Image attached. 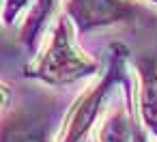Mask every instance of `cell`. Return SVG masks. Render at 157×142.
Here are the masks:
<instances>
[{
  "instance_id": "7",
  "label": "cell",
  "mask_w": 157,
  "mask_h": 142,
  "mask_svg": "<svg viewBox=\"0 0 157 142\" xmlns=\"http://www.w3.org/2000/svg\"><path fill=\"white\" fill-rule=\"evenodd\" d=\"M54 7H56V0H35V5H33L26 22H24V30H22V41L28 48H33L37 43V39L43 33Z\"/></svg>"
},
{
  "instance_id": "8",
  "label": "cell",
  "mask_w": 157,
  "mask_h": 142,
  "mask_svg": "<svg viewBox=\"0 0 157 142\" xmlns=\"http://www.w3.org/2000/svg\"><path fill=\"white\" fill-rule=\"evenodd\" d=\"M35 2V0H5V7H2V22L7 26H13L20 15L28 9V5Z\"/></svg>"
},
{
  "instance_id": "10",
  "label": "cell",
  "mask_w": 157,
  "mask_h": 142,
  "mask_svg": "<svg viewBox=\"0 0 157 142\" xmlns=\"http://www.w3.org/2000/svg\"><path fill=\"white\" fill-rule=\"evenodd\" d=\"M133 142H146V140H144V136H142L140 131H136V136H133Z\"/></svg>"
},
{
  "instance_id": "3",
  "label": "cell",
  "mask_w": 157,
  "mask_h": 142,
  "mask_svg": "<svg viewBox=\"0 0 157 142\" xmlns=\"http://www.w3.org/2000/svg\"><path fill=\"white\" fill-rule=\"evenodd\" d=\"M67 13L80 30H93L133 17L136 7L131 0H67Z\"/></svg>"
},
{
  "instance_id": "9",
  "label": "cell",
  "mask_w": 157,
  "mask_h": 142,
  "mask_svg": "<svg viewBox=\"0 0 157 142\" xmlns=\"http://www.w3.org/2000/svg\"><path fill=\"white\" fill-rule=\"evenodd\" d=\"M9 101H11V90L5 82H0V112L9 106Z\"/></svg>"
},
{
  "instance_id": "1",
  "label": "cell",
  "mask_w": 157,
  "mask_h": 142,
  "mask_svg": "<svg viewBox=\"0 0 157 142\" xmlns=\"http://www.w3.org/2000/svg\"><path fill=\"white\" fill-rule=\"evenodd\" d=\"M97 71V63L86 56L73 41V28L69 17H60L52 30L48 48L35 58L26 75L37 78L52 86L71 84Z\"/></svg>"
},
{
  "instance_id": "5",
  "label": "cell",
  "mask_w": 157,
  "mask_h": 142,
  "mask_svg": "<svg viewBox=\"0 0 157 142\" xmlns=\"http://www.w3.org/2000/svg\"><path fill=\"white\" fill-rule=\"evenodd\" d=\"M138 69V110L142 125L157 138V56H142Z\"/></svg>"
},
{
  "instance_id": "2",
  "label": "cell",
  "mask_w": 157,
  "mask_h": 142,
  "mask_svg": "<svg viewBox=\"0 0 157 142\" xmlns=\"http://www.w3.org/2000/svg\"><path fill=\"white\" fill-rule=\"evenodd\" d=\"M121 71H123V58L114 56L108 71L103 73V78H99L88 93H84L75 106L69 110L67 118H65V129L60 136V142H84L88 131L93 129L95 121L101 114V108L105 103V97L110 95L112 86L121 80Z\"/></svg>"
},
{
  "instance_id": "11",
  "label": "cell",
  "mask_w": 157,
  "mask_h": 142,
  "mask_svg": "<svg viewBox=\"0 0 157 142\" xmlns=\"http://www.w3.org/2000/svg\"><path fill=\"white\" fill-rule=\"evenodd\" d=\"M146 2H151V5H157V0H146Z\"/></svg>"
},
{
  "instance_id": "4",
  "label": "cell",
  "mask_w": 157,
  "mask_h": 142,
  "mask_svg": "<svg viewBox=\"0 0 157 142\" xmlns=\"http://www.w3.org/2000/svg\"><path fill=\"white\" fill-rule=\"evenodd\" d=\"M52 114L48 108H20L0 123V142H50Z\"/></svg>"
},
{
  "instance_id": "6",
  "label": "cell",
  "mask_w": 157,
  "mask_h": 142,
  "mask_svg": "<svg viewBox=\"0 0 157 142\" xmlns=\"http://www.w3.org/2000/svg\"><path fill=\"white\" fill-rule=\"evenodd\" d=\"M133 136H136V129L127 108L116 106L112 112H108V116L99 125L97 142H133Z\"/></svg>"
}]
</instances>
